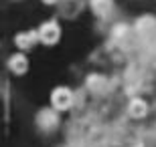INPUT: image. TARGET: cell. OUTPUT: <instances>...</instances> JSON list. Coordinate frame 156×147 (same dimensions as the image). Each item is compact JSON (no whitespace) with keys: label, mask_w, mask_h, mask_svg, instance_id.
<instances>
[{"label":"cell","mask_w":156,"mask_h":147,"mask_svg":"<svg viewBox=\"0 0 156 147\" xmlns=\"http://www.w3.org/2000/svg\"><path fill=\"white\" fill-rule=\"evenodd\" d=\"M59 34H61V30H59V26L55 22H47L39 28V36H41V40H45V42H55Z\"/></svg>","instance_id":"6da1fadb"},{"label":"cell","mask_w":156,"mask_h":147,"mask_svg":"<svg viewBox=\"0 0 156 147\" xmlns=\"http://www.w3.org/2000/svg\"><path fill=\"white\" fill-rule=\"evenodd\" d=\"M47 2H55V0H47Z\"/></svg>","instance_id":"7a4b0ae2"}]
</instances>
